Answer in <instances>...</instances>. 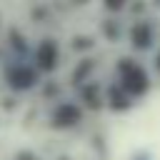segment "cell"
<instances>
[{
    "label": "cell",
    "instance_id": "6da1fadb",
    "mask_svg": "<svg viewBox=\"0 0 160 160\" xmlns=\"http://www.w3.org/2000/svg\"><path fill=\"white\" fill-rule=\"evenodd\" d=\"M112 82H115V85H118V88H120L132 102L140 100V98H145V95L150 92V85H152L148 68H145L138 58H130V55L118 58Z\"/></svg>",
    "mask_w": 160,
    "mask_h": 160
},
{
    "label": "cell",
    "instance_id": "7a4b0ae2",
    "mask_svg": "<svg viewBox=\"0 0 160 160\" xmlns=\"http://www.w3.org/2000/svg\"><path fill=\"white\" fill-rule=\"evenodd\" d=\"M2 78L12 92H28L40 82V72L32 68L28 58H10L2 68Z\"/></svg>",
    "mask_w": 160,
    "mask_h": 160
},
{
    "label": "cell",
    "instance_id": "3957f363",
    "mask_svg": "<svg viewBox=\"0 0 160 160\" xmlns=\"http://www.w3.org/2000/svg\"><path fill=\"white\" fill-rule=\"evenodd\" d=\"M30 62H32V68L40 72V78L55 72L58 65H60V45H58V40H55V38H42V40L30 50Z\"/></svg>",
    "mask_w": 160,
    "mask_h": 160
},
{
    "label": "cell",
    "instance_id": "277c9868",
    "mask_svg": "<svg viewBox=\"0 0 160 160\" xmlns=\"http://www.w3.org/2000/svg\"><path fill=\"white\" fill-rule=\"evenodd\" d=\"M82 108L78 105V100H70V98H58L55 100V105L50 108V112H48V122H50V128H55V130H70V128H75L80 120H82Z\"/></svg>",
    "mask_w": 160,
    "mask_h": 160
},
{
    "label": "cell",
    "instance_id": "5b68a950",
    "mask_svg": "<svg viewBox=\"0 0 160 160\" xmlns=\"http://www.w3.org/2000/svg\"><path fill=\"white\" fill-rule=\"evenodd\" d=\"M128 42L135 52H148L155 48L158 42V32H155V22L150 18H135L128 28Z\"/></svg>",
    "mask_w": 160,
    "mask_h": 160
},
{
    "label": "cell",
    "instance_id": "8992f818",
    "mask_svg": "<svg viewBox=\"0 0 160 160\" xmlns=\"http://www.w3.org/2000/svg\"><path fill=\"white\" fill-rule=\"evenodd\" d=\"M78 98H80L78 105L82 108V112H85V110H100V108L105 105L102 88H100V82H95V80L80 85V88H78Z\"/></svg>",
    "mask_w": 160,
    "mask_h": 160
},
{
    "label": "cell",
    "instance_id": "52a82bcc",
    "mask_svg": "<svg viewBox=\"0 0 160 160\" xmlns=\"http://www.w3.org/2000/svg\"><path fill=\"white\" fill-rule=\"evenodd\" d=\"M102 98H105V105H108L110 110H115V112H122V110L132 108V100H130L115 82H110L108 88H102Z\"/></svg>",
    "mask_w": 160,
    "mask_h": 160
},
{
    "label": "cell",
    "instance_id": "ba28073f",
    "mask_svg": "<svg viewBox=\"0 0 160 160\" xmlns=\"http://www.w3.org/2000/svg\"><path fill=\"white\" fill-rule=\"evenodd\" d=\"M92 70H95V62H92V58H80V60L75 62L72 72H70V80H72V85H75V88H80V85L90 82V80H92Z\"/></svg>",
    "mask_w": 160,
    "mask_h": 160
},
{
    "label": "cell",
    "instance_id": "9c48e42d",
    "mask_svg": "<svg viewBox=\"0 0 160 160\" xmlns=\"http://www.w3.org/2000/svg\"><path fill=\"white\" fill-rule=\"evenodd\" d=\"M152 68H155V72H160V48L155 50V58H152Z\"/></svg>",
    "mask_w": 160,
    "mask_h": 160
},
{
    "label": "cell",
    "instance_id": "30bf717a",
    "mask_svg": "<svg viewBox=\"0 0 160 160\" xmlns=\"http://www.w3.org/2000/svg\"><path fill=\"white\" fill-rule=\"evenodd\" d=\"M132 160H148V155H145V152H142V155H135V158H132Z\"/></svg>",
    "mask_w": 160,
    "mask_h": 160
}]
</instances>
